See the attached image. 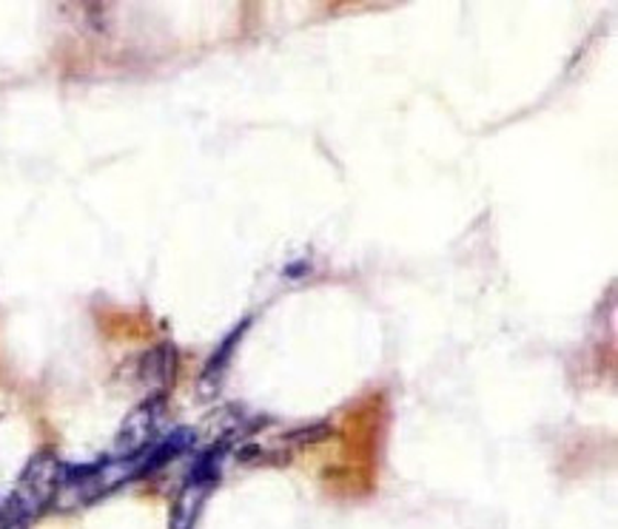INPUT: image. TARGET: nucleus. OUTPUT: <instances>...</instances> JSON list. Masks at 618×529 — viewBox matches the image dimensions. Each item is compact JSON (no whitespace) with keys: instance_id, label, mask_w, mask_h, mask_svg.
Masks as SVG:
<instances>
[{"instance_id":"39448f33","label":"nucleus","mask_w":618,"mask_h":529,"mask_svg":"<svg viewBox=\"0 0 618 529\" xmlns=\"http://www.w3.org/2000/svg\"><path fill=\"white\" fill-rule=\"evenodd\" d=\"M246 328H248V322H243V328H237L232 336H228V339L223 341V348H220L217 353H214V359H211L209 368H205L203 387H205V384H211V393H214L220 387V379H223V373H225V364H228V359H232V356H228V353H232L234 345H237L239 336H243V330H246Z\"/></svg>"},{"instance_id":"f257e3e1","label":"nucleus","mask_w":618,"mask_h":529,"mask_svg":"<svg viewBox=\"0 0 618 529\" xmlns=\"http://www.w3.org/2000/svg\"><path fill=\"white\" fill-rule=\"evenodd\" d=\"M64 473H66L64 461L57 459L52 450H41V453H35L26 461L21 479L14 484L12 495H9V502L21 509L29 521H35V518H41L46 509L55 507L57 489H60Z\"/></svg>"},{"instance_id":"423d86ee","label":"nucleus","mask_w":618,"mask_h":529,"mask_svg":"<svg viewBox=\"0 0 618 529\" xmlns=\"http://www.w3.org/2000/svg\"><path fill=\"white\" fill-rule=\"evenodd\" d=\"M29 527H32V521H29V518L23 516L21 509L14 507L9 498L0 504V529H29Z\"/></svg>"},{"instance_id":"7ed1b4c3","label":"nucleus","mask_w":618,"mask_h":529,"mask_svg":"<svg viewBox=\"0 0 618 529\" xmlns=\"http://www.w3.org/2000/svg\"><path fill=\"white\" fill-rule=\"evenodd\" d=\"M217 479H209V475H200L191 470L189 479H186L183 489L177 493L175 507H171V529H194L200 513H203L205 502H209L211 489H214Z\"/></svg>"},{"instance_id":"f03ea898","label":"nucleus","mask_w":618,"mask_h":529,"mask_svg":"<svg viewBox=\"0 0 618 529\" xmlns=\"http://www.w3.org/2000/svg\"><path fill=\"white\" fill-rule=\"evenodd\" d=\"M162 416H166V404L162 398H146L137 404L120 425L114 436V459H141L151 447L160 441Z\"/></svg>"},{"instance_id":"20e7f679","label":"nucleus","mask_w":618,"mask_h":529,"mask_svg":"<svg viewBox=\"0 0 618 529\" xmlns=\"http://www.w3.org/2000/svg\"><path fill=\"white\" fill-rule=\"evenodd\" d=\"M177 370V353L171 345H160V348L143 353L141 368H137V379L148 391V398H162V393L169 391L175 382Z\"/></svg>"}]
</instances>
